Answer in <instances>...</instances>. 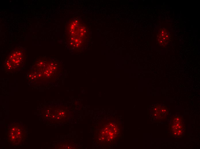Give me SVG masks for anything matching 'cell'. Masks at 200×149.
Listing matches in <instances>:
<instances>
[{
    "instance_id": "obj_2",
    "label": "cell",
    "mask_w": 200,
    "mask_h": 149,
    "mask_svg": "<svg viewBox=\"0 0 200 149\" xmlns=\"http://www.w3.org/2000/svg\"><path fill=\"white\" fill-rule=\"evenodd\" d=\"M158 42L161 46L167 45L169 40V35L168 32L164 29H163L159 33Z\"/></svg>"
},
{
    "instance_id": "obj_1",
    "label": "cell",
    "mask_w": 200,
    "mask_h": 149,
    "mask_svg": "<svg viewBox=\"0 0 200 149\" xmlns=\"http://www.w3.org/2000/svg\"><path fill=\"white\" fill-rule=\"evenodd\" d=\"M25 54L23 50L18 48L12 51L8 56L5 63L9 69H13L19 68L23 63Z\"/></svg>"
}]
</instances>
